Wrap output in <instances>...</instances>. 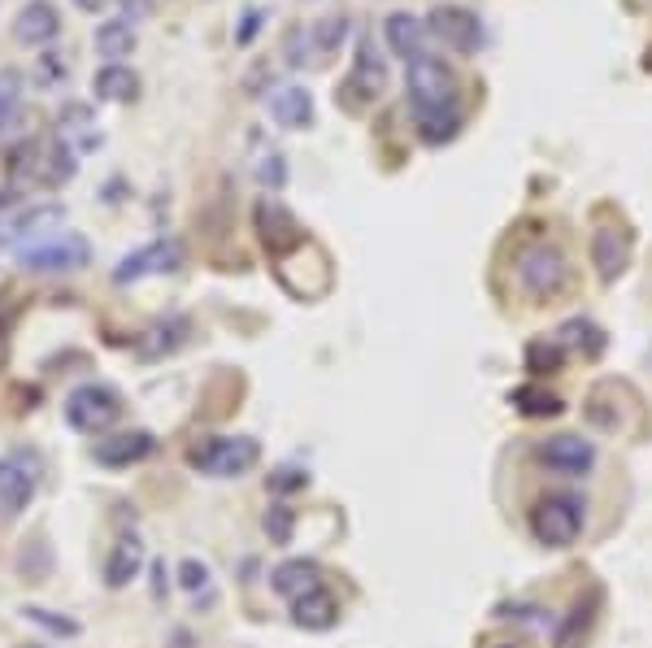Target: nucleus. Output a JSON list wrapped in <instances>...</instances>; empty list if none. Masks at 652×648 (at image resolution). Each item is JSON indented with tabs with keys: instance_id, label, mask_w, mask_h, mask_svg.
I'll return each instance as SVG.
<instances>
[{
	"instance_id": "1",
	"label": "nucleus",
	"mask_w": 652,
	"mask_h": 648,
	"mask_svg": "<svg viewBox=\"0 0 652 648\" xmlns=\"http://www.w3.org/2000/svg\"><path fill=\"white\" fill-rule=\"evenodd\" d=\"M409 110H414V127L427 144H448L461 130V83L457 70L435 57L423 53L418 61H409Z\"/></svg>"
},
{
	"instance_id": "2",
	"label": "nucleus",
	"mask_w": 652,
	"mask_h": 648,
	"mask_svg": "<svg viewBox=\"0 0 652 648\" xmlns=\"http://www.w3.org/2000/svg\"><path fill=\"white\" fill-rule=\"evenodd\" d=\"M75 170H79V161H75V152H70V144L61 135L57 139H48V135L22 139L13 148V157H9V179H13V187H26V192L61 187V183L75 179Z\"/></svg>"
},
{
	"instance_id": "3",
	"label": "nucleus",
	"mask_w": 652,
	"mask_h": 648,
	"mask_svg": "<svg viewBox=\"0 0 652 648\" xmlns=\"http://www.w3.org/2000/svg\"><path fill=\"white\" fill-rule=\"evenodd\" d=\"M261 444L248 435H205L188 448V462L210 479H239L257 466Z\"/></svg>"
},
{
	"instance_id": "4",
	"label": "nucleus",
	"mask_w": 652,
	"mask_h": 648,
	"mask_svg": "<svg viewBox=\"0 0 652 648\" xmlns=\"http://www.w3.org/2000/svg\"><path fill=\"white\" fill-rule=\"evenodd\" d=\"M514 274H518V287L531 300H552L570 283V261L557 245H527L514 261Z\"/></svg>"
},
{
	"instance_id": "5",
	"label": "nucleus",
	"mask_w": 652,
	"mask_h": 648,
	"mask_svg": "<svg viewBox=\"0 0 652 648\" xmlns=\"http://www.w3.org/2000/svg\"><path fill=\"white\" fill-rule=\"evenodd\" d=\"M587 505L578 497H543L540 505L531 510V535L540 539L543 548H570L583 535V514Z\"/></svg>"
},
{
	"instance_id": "6",
	"label": "nucleus",
	"mask_w": 652,
	"mask_h": 648,
	"mask_svg": "<svg viewBox=\"0 0 652 648\" xmlns=\"http://www.w3.org/2000/svg\"><path fill=\"white\" fill-rule=\"evenodd\" d=\"M427 35H435L457 57H474L483 48V22L465 4H435L427 13Z\"/></svg>"
},
{
	"instance_id": "7",
	"label": "nucleus",
	"mask_w": 652,
	"mask_h": 648,
	"mask_svg": "<svg viewBox=\"0 0 652 648\" xmlns=\"http://www.w3.org/2000/svg\"><path fill=\"white\" fill-rule=\"evenodd\" d=\"M18 261L22 270L31 274H66V270H83L92 261V245L75 231H61L44 245H31V249H18Z\"/></svg>"
},
{
	"instance_id": "8",
	"label": "nucleus",
	"mask_w": 652,
	"mask_h": 648,
	"mask_svg": "<svg viewBox=\"0 0 652 648\" xmlns=\"http://www.w3.org/2000/svg\"><path fill=\"white\" fill-rule=\"evenodd\" d=\"M117 413H122V396L105 384H83L66 396V422L83 435H101L117 422Z\"/></svg>"
},
{
	"instance_id": "9",
	"label": "nucleus",
	"mask_w": 652,
	"mask_h": 648,
	"mask_svg": "<svg viewBox=\"0 0 652 648\" xmlns=\"http://www.w3.org/2000/svg\"><path fill=\"white\" fill-rule=\"evenodd\" d=\"M40 488V457L35 453H4L0 457V514H22Z\"/></svg>"
},
{
	"instance_id": "10",
	"label": "nucleus",
	"mask_w": 652,
	"mask_h": 648,
	"mask_svg": "<svg viewBox=\"0 0 652 648\" xmlns=\"http://www.w3.org/2000/svg\"><path fill=\"white\" fill-rule=\"evenodd\" d=\"M383 92H387V61L374 53L370 39H361L357 57H352V70L344 79V101H348V110H361V105L379 101Z\"/></svg>"
},
{
	"instance_id": "11",
	"label": "nucleus",
	"mask_w": 652,
	"mask_h": 648,
	"mask_svg": "<svg viewBox=\"0 0 652 648\" xmlns=\"http://www.w3.org/2000/svg\"><path fill=\"white\" fill-rule=\"evenodd\" d=\"M540 462L552 475H565V479H583L592 475L596 466V444L574 435V431H561V435H548L540 444Z\"/></svg>"
},
{
	"instance_id": "12",
	"label": "nucleus",
	"mask_w": 652,
	"mask_h": 648,
	"mask_svg": "<svg viewBox=\"0 0 652 648\" xmlns=\"http://www.w3.org/2000/svg\"><path fill=\"white\" fill-rule=\"evenodd\" d=\"M188 261L183 253V245L170 236V240H153V245H144V249H135L131 258L117 261V270H113V283H139V278H148V274H170V270H179Z\"/></svg>"
},
{
	"instance_id": "13",
	"label": "nucleus",
	"mask_w": 652,
	"mask_h": 648,
	"mask_svg": "<svg viewBox=\"0 0 652 648\" xmlns=\"http://www.w3.org/2000/svg\"><path fill=\"white\" fill-rule=\"evenodd\" d=\"M257 231H261V245H266L274 258H283V253H292V249L305 245V227H301L279 201H270V196L257 205Z\"/></svg>"
},
{
	"instance_id": "14",
	"label": "nucleus",
	"mask_w": 652,
	"mask_h": 648,
	"mask_svg": "<svg viewBox=\"0 0 652 648\" xmlns=\"http://www.w3.org/2000/svg\"><path fill=\"white\" fill-rule=\"evenodd\" d=\"M61 35V13L53 0H26L13 18V39L26 44V48H44Z\"/></svg>"
},
{
	"instance_id": "15",
	"label": "nucleus",
	"mask_w": 652,
	"mask_h": 648,
	"mask_svg": "<svg viewBox=\"0 0 652 648\" xmlns=\"http://www.w3.org/2000/svg\"><path fill=\"white\" fill-rule=\"evenodd\" d=\"M153 448H157L153 431H117V435L97 440L92 457H97L101 466H109V470H122V466H135V462H144Z\"/></svg>"
},
{
	"instance_id": "16",
	"label": "nucleus",
	"mask_w": 652,
	"mask_h": 648,
	"mask_svg": "<svg viewBox=\"0 0 652 648\" xmlns=\"http://www.w3.org/2000/svg\"><path fill=\"white\" fill-rule=\"evenodd\" d=\"M383 35H387V48H392L396 57H405V66H409V61H418V57L427 53V22H423V18H414V13H405V9L387 13Z\"/></svg>"
},
{
	"instance_id": "17",
	"label": "nucleus",
	"mask_w": 652,
	"mask_h": 648,
	"mask_svg": "<svg viewBox=\"0 0 652 648\" xmlns=\"http://www.w3.org/2000/svg\"><path fill=\"white\" fill-rule=\"evenodd\" d=\"M270 118L283 130L314 127V92H310V88H296V83L279 88V92L270 96Z\"/></svg>"
},
{
	"instance_id": "18",
	"label": "nucleus",
	"mask_w": 652,
	"mask_h": 648,
	"mask_svg": "<svg viewBox=\"0 0 652 648\" xmlns=\"http://www.w3.org/2000/svg\"><path fill=\"white\" fill-rule=\"evenodd\" d=\"M292 623L305 627V632H330L339 623V601L326 588H314V592L292 601Z\"/></svg>"
},
{
	"instance_id": "19",
	"label": "nucleus",
	"mask_w": 652,
	"mask_h": 648,
	"mask_svg": "<svg viewBox=\"0 0 652 648\" xmlns=\"http://www.w3.org/2000/svg\"><path fill=\"white\" fill-rule=\"evenodd\" d=\"M270 583H274V592H279V596L296 601V596H305V592L323 588V570H318V561L292 557V561H283V566L270 575Z\"/></svg>"
},
{
	"instance_id": "20",
	"label": "nucleus",
	"mask_w": 652,
	"mask_h": 648,
	"mask_svg": "<svg viewBox=\"0 0 652 648\" xmlns=\"http://www.w3.org/2000/svg\"><path fill=\"white\" fill-rule=\"evenodd\" d=\"M592 261H596V274L605 283H614L622 270H627V236L618 227H600L592 236Z\"/></svg>"
},
{
	"instance_id": "21",
	"label": "nucleus",
	"mask_w": 652,
	"mask_h": 648,
	"mask_svg": "<svg viewBox=\"0 0 652 648\" xmlns=\"http://www.w3.org/2000/svg\"><path fill=\"white\" fill-rule=\"evenodd\" d=\"M92 92L101 96V101H135L139 96V75L131 70V66H122V61H109L97 70V79H92Z\"/></svg>"
},
{
	"instance_id": "22",
	"label": "nucleus",
	"mask_w": 652,
	"mask_h": 648,
	"mask_svg": "<svg viewBox=\"0 0 652 648\" xmlns=\"http://www.w3.org/2000/svg\"><path fill=\"white\" fill-rule=\"evenodd\" d=\"M139 566H144V544H139L135 535L117 539L113 553H109V561H105V583L109 588H126V583L139 575Z\"/></svg>"
},
{
	"instance_id": "23",
	"label": "nucleus",
	"mask_w": 652,
	"mask_h": 648,
	"mask_svg": "<svg viewBox=\"0 0 652 648\" xmlns=\"http://www.w3.org/2000/svg\"><path fill=\"white\" fill-rule=\"evenodd\" d=\"M92 44H97V53H101V57H109V61H122V57H131V53H135L139 35H135V26H131L126 18H109V22L97 26Z\"/></svg>"
},
{
	"instance_id": "24",
	"label": "nucleus",
	"mask_w": 652,
	"mask_h": 648,
	"mask_svg": "<svg viewBox=\"0 0 652 648\" xmlns=\"http://www.w3.org/2000/svg\"><path fill=\"white\" fill-rule=\"evenodd\" d=\"M509 405L522 413V418H557L565 409V400L557 391L540 388V384H522V388L509 391Z\"/></svg>"
},
{
	"instance_id": "25",
	"label": "nucleus",
	"mask_w": 652,
	"mask_h": 648,
	"mask_svg": "<svg viewBox=\"0 0 652 648\" xmlns=\"http://www.w3.org/2000/svg\"><path fill=\"white\" fill-rule=\"evenodd\" d=\"M61 218H66V214H61L57 205H35V209H26V214H22V218H18L13 227H9V236H0V249H9V245L18 249L22 240H31V236H40L44 227H57Z\"/></svg>"
},
{
	"instance_id": "26",
	"label": "nucleus",
	"mask_w": 652,
	"mask_h": 648,
	"mask_svg": "<svg viewBox=\"0 0 652 648\" xmlns=\"http://www.w3.org/2000/svg\"><path fill=\"white\" fill-rule=\"evenodd\" d=\"M348 31H352V22H348L344 13H326V18H318V22H310V35H314V53H323V57L339 53V44L348 39Z\"/></svg>"
},
{
	"instance_id": "27",
	"label": "nucleus",
	"mask_w": 652,
	"mask_h": 648,
	"mask_svg": "<svg viewBox=\"0 0 652 648\" xmlns=\"http://www.w3.org/2000/svg\"><path fill=\"white\" fill-rule=\"evenodd\" d=\"M148 336H153V340H144V344H139V357H148V362H153V357H166V353H175V349L183 344L188 322H183V318H170L166 327H153Z\"/></svg>"
},
{
	"instance_id": "28",
	"label": "nucleus",
	"mask_w": 652,
	"mask_h": 648,
	"mask_svg": "<svg viewBox=\"0 0 652 648\" xmlns=\"http://www.w3.org/2000/svg\"><path fill=\"white\" fill-rule=\"evenodd\" d=\"M565 366V344L561 340H531L527 344V371L531 375H557Z\"/></svg>"
},
{
	"instance_id": "29",
	"label": "nucleus",
	"mask_w": 652,
	"mask_h": 648,
	"mask_svg": "<svg viewBox=\"0 0 652 648\" xmlns=\"http://www.w3.org/2000/svg\"><path fill=\"white\" fill-rule=\"evenodd\" d=\"M557 336H561V344H574V349H583V344H587V357H600V353H605V336H600V327H592L587 318L565 322Z\"/></svg>"
},
{
	"instance_id": "30",
	"label": "nucleus",
	"mask_w": 652,
	"mask_h": 648,
	"mask_svg": "<svg viewBox=\"0 0 652 648\" xmlns=\"http://www.w3.org/2000/svg\"><path fill=\"white\" fill-rule=\"evenodd\" d=\"M18 75L13 70H0V135L9 127H18L22 123V110H18Z\"/></svg>"
},
{
	"instance_id": "31",
	"label": "nucleus",
	"mask_w": 652,
	"mask_h": 648,
	"mask_svg": "<svg viewBox=\"0 0 652 648\" xmlns=\"http://www.w3.org/2000/svg\"><path fill=\"white\" fill-rule=\"evenodd\" d=\"M35 627H44V632H53V636H66V640H75L79 636V623L75 618H61V614H53V610H40V605H26L22 610Z\"/></svg>"
},
{
	"instance_id": "32",
	"label": "nucleus",
	"mask_w": 652,
	"mask_h": 648,
	"mask_svg": "<svg viewBox=\"0 0 652 648\" xmlns=\"http://www.w3.org/2000/svg\"><path fill=\"white\" fill-rule=\"evenodd\" d=\"M310 53H314V35H310V26H292V31L283 35V57H288V66H305Z\"/></svg>"
},
{
	"instance_id": "33",
	"label": "nucleus",
	"mask_w": 652,
	"mask_h": 648,
	"mask_svg": "<svg viewBox=\"0 0 652 648\" xmlns=\"http://www.w3.org/2000/svg\"><path fill=\"white\" fill-rule=\"evenodd\" d=\"M66 75H70V66L61 61V53H40V57H35V83H44V88H61Z\"/></svg>"
},
{
	"instance_id": "34",
	"label": "nucleus",
	"mask_w": 652,
	"mask_h": 648,
	"mask_svg": "<svg viewBox=\"0 0 652 648\" xmlns=\"http://www.w3.org/2000/svg\"><path fill=\"white\" fill-rule=\"evenodd\" d=\"M596 605H600V592L592 596V605H583V601H578V605H574V614H570V627L557 636V645H561V648L574 645V640H578V632H587V627H592V618H596L592 610H596Z\"/></svg>"
},
{
	"instance_id": "35",
	"label": "nucleus",
	"mask_w": 652,
	"mask_h": 648,
	"mask_svg": "<svg viewBox=\"0 0 652 648\" xmlns=\"http://www.w3.org/2000/svg\"><path fill=\"white\" fill-rule=\"evenodd\" d=\"M292 526H296V519H292L288 505H274V510L266 514V535H270L274 544H288V539H292Z\"/></svg>"
},
{
	"instance_id": "36",
	"label": "nucleus",
	"mask_w": 652,
	"mask_h": 648,
	"mask_svg": "<svg viewBox=\"0 0 652 648\" xmlns=\"http://www.w3.org/2000/svg\"><path fill=\"white\" fill-rule=\"evenodd\" d=\"M179 583H183L188 592H201V588L210 583V570H205V561H196V557H188V561L179 566Z\"/></svg>"
},
{
	"instance_id": "37",
	"label": "nucleus",
	"mask_w": 652,
	"mask_h": 648,
	"mask_svg": "<svg viewBox=\"0 0 652 648\" xmlns=\"http://www.w3.org/2000/svg\"><path fill=\"white\" fill-rule=\"evenodd\" d=\"M57 127H61V130L92 127V110H88V105H66V110L57 114Z\"/></svg>"
},
{
	"instance_id": "38",
	"label": "nucleus",
	"mask_w": 652,
	"mask_h": 648,
	"mask_svg": "<svg viewBox=\"0 0 652 648\" xmlns=\"http://www.w3.org/2000/svg\"><path fill=\"white\" fill-rule=\"evenodd\" d=\"M305 484H310V475H305V470H296V466L274 470V479H270V488H274V492H292V488H305Z\"/></svg>"
},
{
	"instance_id": "39",
	"label": "nucleus",
	"mask_w": 652,
	"mask_h": 648,
	"mask_svg": "<svg viewBox=\"0 0 652 648\" xmlns=\"http://www.w3.org/2000/svg\"><path fill=\"white\" fill-rule=\"evenodd\" d=\"M261 22H266V13H261V9H248V13H244V26L235 31V44H239V48L252 44V35L261 31Z\"/></svg>"
},
{
	"instance_id": "40",
	"label": "nucleus",
	"mask_w": 652,
	"mask_h": 648,
	"mask_svg": "<svg viewBox=\"0 0 652 648\" xmlns=\"http://www.w3.org/2000/svg\"><path fill=\"white\" fill-rule=\"evenodd\" d=\"M122 18L135 26V22H148L153 18V0H122Z\"/></svg>"
},
{
	"instance_id": "41",
	"label": "nucleus",
	"mask_w": 652,
	"mask_h": 648,
	"mask_svg": "<svg viewBox=\"0 0 652 648\" xmlns=\"http://www.w3.org/2000/svg\"><path fill=\"white\" fill-rule=\"evenodd\" d=\"M283 179H288V170H283V157H266V166H261V183H270V187H283Z\"/></svg>"
},
{
	"instance_id": "42",
	"label": "nucleus",
	"mask_w": 652,
	"mask_h": 648,
	"mask_svg": "<svg viewBox=\"0 0 652 648\" xmlns=\"http://www.w3.org/2000/svg\"><path fill=\"white\" fill-rule=\"evenodd\" d=\"M70 4H75V9H83V13H101L109 0H70Z\"/></svg>"
},
{
	"instance_id": "43",
	"label": "nucleus",
	"mask_w": 652,
	"mask_h": 648,
	"mask_svg": "<svg viewBox=\"0 0 652 648\" xmlns=\"http://www.w3.org/2000/svg\"><path fill=\"white\" fill-rule=\"evenodd\" d=\"M9 205H13V196H9V192H4V187H0V218H4V214H9Z\"/></svg>"
},
{
	"instance_id": "44",
	"label": "nucleus",
	"mask_w": 652,
	"mask_h": 648,
	"mask_svg": "<svg viewBox=\"0 0 652 648\" xmlns=\"http://www.w3.org/2000/svg\"><path fill=\"white\" fill-rule=\"evenodd\" d=\"M487 648H518V645H487Z\"/></svg>"
},
{
	"instance_id": "45",
	"label": "nucleus",
	"mask_w": 652,
	"mask_h": 648,
	"mask_svg": "<svg viewBox=\"0 0 652 648\" xmlns=\"http://www.w3.org/2000/svg\"><path fill=\"white\" fill-rule=\"evenodd\" d=\"M22 648H44V645H22Z\"/></svg>"
}]
</instances>
